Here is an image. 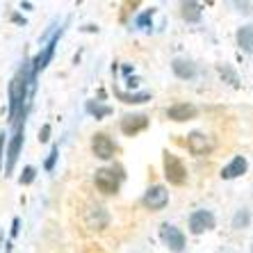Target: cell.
<instances>
[{
  "label": "cell",
  "mask_w": 253,
  "mask_h": 253,
  "mask_svg": "<svg viewBox=\"0 0 253 253\" xmlns=\"http://www.w3.org/2000/svg\"><path fill=\"white\" fill-rule=\"evenodd\" d=\"M28 87H32V78H30V62H25L23 69L18 71L9 83V121H16L25 112Z\"/></svg>",
  "instance_id": "obj_1"
},
{
  "label": "cell",
  "mask_w": 253,
  "mask_h": 253,
  "mask_svg": "<svg viewBox=\"0 0 253 253\" xmlns=\"http://www.w3.org/2000/svg\"><path fill=\"white\" fill-rule=\"evenodd\" d=\"M14 135H12V141L7 146V162H5V173H12L14 171V165H16L18 155H21V148H23V139H25V112L14 121Z\"/></svg>",
  "instance_id": "obj_2"
},
{
  "label": "cell",
  "mask_w": 253,
  "mask_h": 253,
  "mask_svg": "<svg viewBox=\"0 0 253 253\" xmlns=\"http://www.w3.org/2000/svg\"><path fill=\"white\" fill-rule=\"evenodd\" d=\"M162 167H165V178L169 180V185L180 187V185L187 183V169H185L183 160L178 158V155L165 151V155H162Z\"/></svg>",
  "instance_id": "obj_3"
},
{
  "label": "cell",
  "mask_w": 253,
  "mask_h": 253,
  "mask_svg": "<svg viewBox=\"0 0 253 253\" xmlns=\"http://www.w3.org/2000/svg\"><path fill=\"white\" fill-rule=\"evenodd\" d=\"M62 32H64V30L55 32V37L46 43V46H43L42 53H39L35 59H32V62H30V78H32V89L37 87V76H39V71L46 69L48 62L53 59V55H55V46H57V42H59V37H62Z\"/></svg>",
  "instance_id": "obj_4"
},
{
  "label": "cell",
  "mask_w": 253,
  "mask_h": 253,
  "mask_svg": "<svg viewBox=\"0 0 253 253\" xmlns=\"http://www.w3.org/2000/svg\"><path fill=\"white\" fill-rule=\"evenodd\" d=\"M94 183H96V189L100 194L105 196H114L119 194V187H121V173H117L114 169H96V176H94Z\"/></svg>",
  "instance_id": "obj_5"
},
{
  "label": "cell",
  "mask_w": 253,
  "mask_h": 253,
  "mask_svg": "<svg viewBox=\"0 0 253 253\" xmlns=\"http://www.w3.org/2000/svg\"><path fill=\"white\" fill-rule=\"evenodd\" d=\"M167 203H169V192H167L165 185H151L141 196V206L151 212L165 210Z\"/></svg>",
  "instance_id": "obj_6"
},
{
  "label": "cell",
  "mask_w": 253,
  "mask_h": 253,
  "mask_svg": "<svg viewBox=\"0 0 253 253\" xmlns=\"http://www.w3.org/2000/svg\"><path fill=\"white\" fill-rule=\"evenodd\" d=\"M160 240L165 242V247L169 249V251H173V253H183L185 244H187L185 233L178 228V226H173V224H162L160 226Z\"/></svg>",
  "instance_id": "obj_7"
},
{
  "label": "cell",
  "mask_w": 253,
  "mask_h": 253,
  "mask_svg": "<svg viewBox=\"0 0 253 253\" xmlns=\"http://www.w3.org/2000/svg\"><path fill=\"white\" fill-rule=\"evenodd\" d=\"M187 151L192 155H199V158L210 155L214 151V139L206 132H201V130H194V132L187 135Z\"/></svg>",
  "instance_id": "obj_8"
},
{
  "label": "cell",
  "mask_w": 253,
  "mask_h": 253,
  "mask_svg": "<svg viewBox=\"0 0 253 253\" xmlns=\"http://www.w3.org/2000/svg\"><path fill=\"white\" fill-rule=\"evenodd\" d=\"M217 226V219L210 210H194L189 214V233L192 235H201L206 230H212Z\"/></svg>",
  "instance_id": "obj_9"
},
{
  "label": "cell",
  "mask_w": 253,
  "mask_h": 253,
  "mask_svg": "<svg viewBox=\"0 0 253 253\" xmlns=\"http://www.w3.org/2000/svg\"><path fill=\"white\" fill-rule=\"evenodd\" d=\"M91 151H94V155L98 160H112L114 153H117V144H114V139L110 135H105V132H96V135L91 137Z\"/></svg>",
  "instance_id": "obj_10"
},
{
  "label": "cell",
  "mask_w": 253,
  "mask_h": 253,
  "mask_svg": "<svg viewBox=\"0 0 253 253\" xmlns=\"http://www.w3.org/2000/svg\"><path fill=\"white\" fill-rule=\"evenodd\" d=\"M148 124H151V119L146 114H126L121 119V132L128 137H135L139 132H144L148 128Z\"/></svg>",
  "instance_id": "obj_11"
},
{
  "label": "cell",
  "mask_w": 253,
  "mask_h": 253,
  "mask_svg": "<svg viewBox=\"0 0 253 253\" xmlns=\"http://www.w3.org/2000/svg\"><path fill=\"white\" fill-rule=\"evenodd\" d=\"M199 114V107L192 105V103H176L167 110V119L176 121V124H183V121H192Z\"/></svg>",
  "instance_id": "obj_12"
},
{
  "label": "cell",
  "mask_w": 253,
  "mask_h": 253,
  "mask_svg": "<svg viewBox=\"0 0 253 253\" xmlns=\"http://www.w3.org/2000/svg\"><path fill=\"white\" fill-rule=\"evenodd\" d=\"M87 226L91 230H103L110 226V212L103 206H91L87 210Z\"/></svg>",
  "instance_id": "obj_13"
},
{
  "label": "cell",
  "mask_w": 253,
  "mask_h": 253,
  "mask_svg": "<svg viewBox=\"0 0 253 253\" xmlns=\"http://www.w3.org/2000/svg\"><path fill=\"white\" fill-rule=\"evenodd\" d=\"M171 71H173V76L180 78V80H194L196 78V64L192 59H185V57H176L171 62Z\"/></svg>",
  "instance_id": "obj_14"
},
{
  "label": "cell",
  "mask_w": 253,
  "mask_h": 253,
  "mask_svg": "<svg viewBox=\"0 0 253 253\" xmlns=\"http://www.w3.org/2000/svg\"><path fill=\"white\" fill-rule=\"evenodd\" d=\"M247 169H249L247 158H244V155H237V158H233L228 165L221 169V178H224V180H233V178L244 176V173H247Z\"/></svg>",
  "instance_id": "obj_15"
},
{
  "label": "cell",
  "mask_w": 253,
  "mask_h": 253,
  "mask_svg": "<svg viewBox=\"0 0 253 253\" xmlns=\"http://www.w3.org/2000/svg\"><path fill=\"white\" fill-rule=\"evenodd\" d=\"M180 16H183V21H187V23H199L201 16H203V5L194 2V0L183 2V5H180Z\"/></svg>",
  "instance_id": "obj_16"
},
{
  "label": "cell",
  "mask_w": 253,
  "mask_h": 253,
  "mask_svg": "<svg viewBox=\"0 0 253 253\" xmlns=\"http://www.w3.org/2000/svg\"><path fill=\"white\" fill-rule=\"evenodd\" d=\"M237 46L244 50V53L253 55V25H242L240 30H237Z\"/></svg>",
  "instance_id": "obj_17"
},
{
  "label": "cell",
  "mask_w": 253,
  "mask_h": 253,
  "mask_svg": "<svg viewBox=\"0 0 253 253\" xmlns=\"http://www.w3.org/2000/svg\"><path fill=\"white\" fill-rule=\"evenodd\" d=\"M84 112L91 114V117H96V119H105V117L112 114V107L103 105V103H98V100H87V103H84Z\"/></svg>",
  "instance_id": "obj_18"
},
{
  "label": "cell",
  "mask_w": 253,
  "mask_h": 253,
  "mask_svg": "<svg viewBox=\"0 0 253 253\" xmlns=\"http://www.w3.org/2000/svg\"><path fill=\"white\" fill-rule=\"evenodd\" d=\"M117 96H119V100H124V103H128V105H137V103H146V100H151V94H148V91L128 94V91H121V89H117Z\"/></svg>",
  "instance_id": "obj_19"
},
{
  "label": "cell",
  "mask_w": 253,
  "mask_h": 253,
  "mask_svg": "<svg viewBox=\"0 0 253 253\" xmlns=\"http://www.w3.org/2000/svg\"><path fill=\"white\" fill-rule=\"evenodd\" d=\"M249 224H251V212H249L247 208H242V210H237L235 214H233V221H230V226H233L235 230L247 228Z\"/></svg>",
  "instance_id": "obj_20"
},
{
  "label": "cell",
  "mask_w": 253,
  "mask_h": 253,
  "mask_svg": "<svg viewBox=\"0 0 253 253\" xmlns=\"http://www.w3.org/2000/svg\"><path fill=\"white\" fill-rule=\"evenodd\" d=\"M153 14H155L153 7H151V9H146L144 14H139V16L135 18V25H137V28H148V25H151V21H153Z\"/></svg>",
  "instance_id": "obj_21"
},
{
  "label": "cell",
  "mask_w": 253,
  "mask_h": 253,
  "mask_svg": "<svg viewBox=\"0 0 253 253\" xmlns=\"http://www.w3.org/2000/svg\"><path fill=\"white\" fill-rule=\"evenodd\" d=\"M35 178H37V169H35V167H25L23 173L18 176V183H21V185H30Z\"/></svg>",
  "instance_id": "obj_22"
},
{
  "label": "cell",
  "mask_w": 253,
  "mask_h": 253,
  "mask_svg": "<svg viewBox=\"0 0 253 253\" xmlns=\"http://www.w3.org/2000/svg\"><path fill=\"white\" fill-rule=\"evenodd\" d=\"M57 153H59L57 146L50 148V153H48V160H46V171H53V169H55V162H57V158H59Z\"/></svg>",
  "instance_id": "obj_23"
},
{
  "label": "cell",
  "mask_w": 253,
  "mask_h": 253,
  "mask_svg": "<svg viewBox=\"0 0 253 253\" xmlns=\"http://www.w3.org/2000/svg\"><path fill=\"white\" fill-rule=\"evenodd\" d=\"M219 73H221V76H226L230 80V84H237V76H235V71L233 69H228V66H219Z\"/></svg>",
  "instance_id": "obj_24"
},
{
  "label": "cell",
  "mask_w": 253,
  "mask_h": 253,
  "mask_svg": "<svg viewBox=\"0 0 253 253\" xmlns=\"http://www.w3.org/2000/svg\"><path fill=\"white\" fill-rule=\"evenodd\" d=\"M48 135H50V126H43V130L39 132V139H42V141H48Z\"/></svg>",
  "instance_id": "obj_25"
},
{
  "label": "cell",
  "mask_w": 253,
  "mask_h": 253,
  "mask_svg": "<svg viewBox=\"0 0 253 253\" xmlns=\"http://www.w3.org/2000/svg\"><path fill=\"white\" fill-rule=\"evenodd\" d=\"M2 151H5V132H0V167H2Z\"/></svg>",
  "instance_id": "obj_26"
},
{
  "label": "cell",
  "mask_w": 253,
  "mask_h": 253,
  "mask_svg": "<svg viewBox=\"0 0 253 253\" xmlns=\"http://www.w3.org/2000/svg\"><path fill=\"white\" fill-rule=\"evenodd\" d=\"M235 7H240V12H251V9H249V7H251V2H235Z\"/></svg>",
  "instance_id": "obj_27"
},
{
  "label": "cell",
  "mask_w": 253,
  "mask_h": 253,
  "mask_svg": "<svg viewBox=\"0 0 253 253\" xmlns=\"http://www.w3.org/2000/svg\"><path fill=\"white\" fill-rule=\"evenodd\" d=\"M18 226H21V221H18V219H14V221H12V237L18 235Z\"/></svg>",
  "instance_id": "obj_28"
},
{
  "label": "cell",
  "mask_w": 253,
  "mask_h": 253,
  "mask_svg": "<svg viewBox=\"0 0 253 253\" xmlns=\"http://www.w3.org/2000/svg\"><path fill=\"white\" fill-rule=\"evenodd\" d=\"M0 247H2V237H0Z\"/></svg>",
  "instance_id": "obj_29"
},
{
  "label": "cell",
  "mask_w": 253,
  "mask_h": 253,
  "mask_svg": "<svg viewBox=\"0 0 253 253\" xmlns=\"http://www.w3.org/2000/svg\"><path fill=\"white\" fill-rule=\"evenodd\" d=\"M251 253H253V244H251Z\"/></svg>",
  "instance_id": "obj_30"
}]
</instances>
